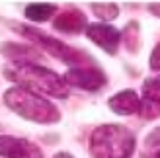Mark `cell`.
<instances>
[{
	"label": "cell",
	"mask_w": 160,
	"mask_h": 158,
	"mask_svg": "<svg viewBox=\"0 0 160 158\" xmlns=\"http://www.w3.org/2000/svg\"><path fill=\"white\" fill-rule=\"evenodd\" d=\"M4 104L16 115H20L28 121H33V123L51 125L61 119V111L53 101L39 96L37 92L22 88V86H12V88H8L4 92Z\"/></svg>",
	"instance_id": "cell-1"
},
{
	"label": "cell",
	"mask_w": 160,
	"mask_h": 158,
	"mask_svg": "<svg viewBox=\"0 0 160 158\" xmlns=\"http://www.w3.org/2000/svg\"><path fill=\"white\" fill-rule=\"evenodd\" d=\"M4 76L31 92H45L55 98L68 96V86L65 84L62 76L35 62H14V67L4 70Z\"/></svg>",
	"instance_id": "cell-2"
},
{
	"label": "cell",
	"mask_w": 160,
	"mask_h": 158,
	"mask_svg": "<svg viewBox=\"0 0 160 158\" xmlns=\"http://www.w3.org/2000/svg\"><path fill=\"white\" fill-rule=\"evenodd\" d=\"M135 152V135L117 123L96 127L90 135L92 158H131Z\"/></svg>",
	"instance_id": "cell-3"
},
{
	"label": "cell",
	"mask_w": 160,
	"mask_h": 158,
	"mask_svg": "<svg viewBox=\"0 0 160 158\" xmlns=\"http://www.w3.org/2000/svg\"><path fill=\"white\" fill-rule=\"evenodd\" d=\"M16 31L22 33L23 37L31 39L33 43H37L41 47L43 51H47L49 55H53L55 59H59L61 62H65V65H70V67H82L84 62H90L94 65V59L88 57L86 53L74 49V47H70L67 43H62L61 39H55L51 35L43 33V31H39L35 27H29V26H16Z\"/></svg>",
	"instance_id": "cell-4"
},
{
	"label": "cell",
	"mask_w": 160,
	"mask_h": 158,
	"mask_svg": "<svg viewBox=\"0 0 160 158\" xmlns=\"http://www.w3.org/2000/svg\"><path fill=\"white\" fill-rule=\"evenodd\" d=\"M62 80H65L67 86L70 84L74 88L86 90V92H96L108 84V76L96 65H90V67L82 65V67H70Z\"/></svg>",
	"instance_id": "cell-5"
},
{
	"label": "cell",
	"mask_w": 160,
	"mask_h": 158,
	"mask_svg": "<svg viewBox=\"0 0 160 158\" xmlns=\"http://www.w3.org/2000/svg\"><path fill=\"white\" fill-rule=\"evenodd\" d=\"M84 31H86V37L98 45L100 49H103L108 55L117 53L119 43H121V35H119V29H115L111 23H102V22L88 23Z\"/></svg>",
	"instance_id": "cell-6"
},
{
	"label": "cell",
	"mask_w": 160,
	"mask_h": 158,
	"mask_svg": "<svg viewBox=\"0 0 160 158\" xmlns=\"http://www.w3.org/2000/svg\"><path fill=\"white\" fill-rule=\"evenodd\" d=\"M139 115L147 121L160 117V74L148 78L142 84V96L139 98Z\"/></svg>",
	"instance_id": "cell-7"
},
{
	"label": "cell",
	"mask_w": 160,
	"mask_h": 158,
	"mask_svg": "<svg viewBox=\"0 0 160 158\" xmlns=\"http://www.w3.org/2000/svg\"><path fill=\"white\" fill-rule=\"evenodd\" d=\"M88 26V20L86 16L78 10V8H68V10L61 12L57 18L53 20V27L61 31V33H82Z\"/></svg>",
	"instance_id": "cell-8"
},
{
	"label": "cell",
	"mask_w": 160,
	"mask_h": 158,
	"mask_svg": "<svg viewBox=\"0 0 160 158\" xmlns=\"http://www.w3.org/2000/svg\"><path fill=\"white\" fill-rule=\"evenodd\" d=\"M108 106L117 115H135L139 113V94L135 90H121L108 100Z\"/></svg>",
	"instance_id": "cell-9"
},
{
	"label": "cell",
	"mask_w": 160,
	"mask_h": 158,
	"mask_svg": "<svg viewBox=\"0 0 160 158\" xmlns=\"http://www.w3.org/2000/svg\"><path fill=\"white\" fill-rule=\"evenodd\" d=\"M29 141L12 135H0V158H23L28 154Z\"/></svg>",
	"instance_id": "cell-10"
},
{
	"label": "cell",
	"mask_w": 160,
	"mask_h": 158,
	"mask_svg": "<svg viewBox=\"0 0 160 158\" xmlns=\"http://www.w3.org/2000/svg\"><path fill=\"white\" fill-rule=\"evenodd\" d=\"M4 57H10L14 62H35V59H39L37 49L29 45H20V43H2L0 45Z\"/></svg>",
	"instance_id": "cell-11"
},
{
	"label": "cell",
	"mask_w": 160,
	"mask_h": 158,
	"mask_svg": "<svg viewBox=\"0 0 160 158\" xmlns=\"http://www.w3.org/2000/svg\"><path fill=\"white\" fill-rule=\"evenodd\" d=\"M55 12H57V6L51 2H31L26 6V18L29 22H35V23L51 20Z\"/></svg>",
	"instance_id": "cell-12"
},
{
	"label": "cell",
	"mask_w": 160,
	"mask_h": 158,
	"mask_svg": "<svg viewBox=\"0 0 160 158\" xmlns=\"http://www.w3.org/2000/svg\"><path fill=\"white\" fill-rule=\"evenodd\" d=\"M119 35H121V41L125 43L129 53H137L139 51V47H141V27H139L137 22H129L121 31H119Z\"/></svg>",
	"instance_id": "cell-13"
},
{
	"label": "cell",
	"mask_w": 160,
	"mask_h": 158,
	"mask_svg": "<svg viewBox=\"0 0 160 158\" xmlns=\"http://www.w3.org/2000/svg\"><path fill=\"white\" fill-rule=\"evenodd\" d=\"M90 6H92V12L98 16V20H102V23H108L119 16V8L113 2H92Z\"/></svg>",
	"instance_id": "cell-14"
},
{
	"label": "cell",
	"mask_w": 160,
	"mask_h": 158,
	"mask_svg": "<svg viewBox=\"0 0 160 158\" xmlns=\"http://www.w3.org/2000/svg\"><path fill=\"white\" fill-rule=\"evenodd\" d=\"M145 156H158L160 158V127L150 131L145 139Z\"/></svg>",
	"instance_id": "cell-15"
},
{
	"label": "cell",
	"mask_w": 160,
	"mask_h": 158,
	"mask_svg": "<svg viewBox=\"0 0 160 158\" xmlns=\"http://www.w3.org/2000/svg\"><path fill=\"white\" fill-rule=\"evenodd\" d=\"M148 65H150V68H152V70L160 72V43H156V47L152 49V53H150Z\"/></svg>",
	"instance_id": "cell-16"
},
{
	"label": "cell",
	"mask_w": 160,
	"mask_h": 158,
	"mask_svg": "<svg viewBox=\"0 0 160 158\" xmlns=\"http://www.w3.org/2000/svg\"><path fill=\"white\" fill-rule=\"evenodd\" d=\"M23 158H43V152H41V148H39V146H35L33 143H31L29 148H28V154L23 156Z\"/></svg>",
	"instance_id": "cell-17"
},
{
	"label": "cell",
	"mask_w": 160,
	"mask_h": 158,
	"mask_svg": "<svg viewBox=\"0 0 160 158\" xmlns=\"http://www.w3.org/2000/svg\"><path fill=\"white\" fill-rule=\"evenodd\" d=\"M148 12L154 14L156 18H160V2H150L148 4Z\"/></svg>",
	"instance_id": "cell-18"
},
{
	"label": "cell",
	"mask_w": 160,
	"mask_h": 158,
	"mask_svg": "<svg viewBox=\"0 0 160 158\" xmlns=\"http://www.w3.org/2000/svg\"><path fill=\"white\" fill-rule=\"evenodd\" d=\"M53 158H74V156H72V154H68V152H57Z\"/></svg>",
	"instance_id": "cell-19"
},
{
	"label": "cell",
	"mask_w": 160,
	"mask_h": 158,
	"mask_svg": "<svg viewBox=\"0 0 160 158\" xmlns=\"http://www.w3.org/2000/svg\"><path fill=\"white\" fill-rule=\"evenodd\" d=\"M141 158H158V156H145V154H141Z\"/></svg>",
	"instance_id": "cell-20"
}]
</instances>
